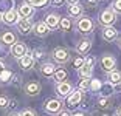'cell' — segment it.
<instances>
[{
    "mask_svg": "<svg viewBox=\"0 0 121 116\" xmlns=\"http://www.w3.org/2000/svg\"><path fill=\"white\" fill-rule=\"evenodd\" d=\"M117 20V14L112 9H104L99 16V23L104 26H112V23Z\"/></svg>",
    "mask_w": 121,
    "mask_h": 116,
    "instance_id": "1",
    "label": "cell"
},
{
    "mask_svg": "<svg viewBox=\"0 0 121 116\" xmlns=\"http://www.w3.org/2000/svg\"><path fill=\"white\" fill-rule=\"evenodd\" d=\"M51 56L57 63H67L70 60V54H68V51L65 48H54Z\"/></svg>",
    "mask_w": 121,
    "mask_h": 116,
    "instance_id": "2",
    "label": "cell"
},
{
    "mask_svg": "<svg viewBox=\"0 0 121 116\" xmlns=\"http://www.w3.org/2000/svg\"><path fill=\"white\" fill-rule=\"evenodd\" d=\"M11 54L14 57H17V59H20V57H23L25 54H28V50H26V46L23 45V43L16 42L14 45H11Z\"/></svg>",
    "mask_w": 121,
    "mask_h": 116,
    "instance_id": "3",
    "label": "cell"
},
{
    "mask_svg": "<svg viewBox=\"0 0 121 116\" xmlns=\"http://www.w3.org/2000/svg\"><path fill=\"white\" fill-rule=\"evenodd\" d=\"M78 29L81 33H86L87 34V33H90L93 29V22L89 17H81L78 20Z\"/></svg>",
    "mask_w": 121,
    "mask_h": 116,
    "instance_id": "4",
    "label": "cell"
},
{
    "mask_svg": "<svg viewBox=\"0 0 121 116\" xmlns=\"http://www.w3.org/2000/svg\"><path fill=\"white\" fill-rule=\"evenodd\" d=\"M115 65H117V60H115L112 56H103V59H101V67H103L104 71H107V73L113 71Z\"/></svg>",
    "mask_w": 121,
    "mask_h": 116,
    "instance_id": "5",
    "label": "cell"
},
{
    "mask_svg": "<svg viewBox=\"0 0 121 116\" xmlns=\"http://www.w3.org/2000/svg\"><path fill=\"white\" fill-rule=\"evenodd\" d=\"M81 99H82V91H81V90H75V91H71L70 95L67 96L68 107H76L79 102H81Z\"/></svg>",
    "mask_w": 121,
    "mask_h": 116,
    "instance_id": "6",
    "label": "cell"
},
{
    "mask_svg": "<svg viewBox=\"0 0 121 116\" xmlns=\"http://www.w3.org/2000/svg\"><path fill=\"white\" fill-rule=\"evenodd\" d=\"M2 19H3V22L6 25H14V23L19 22V14H17V11L9 9V11H6V12H3Z\"/></svg>",
    "mask_w": 121,
    "mask_h": 116,
    "instance_id": "7",
    "label": "cell"
},
{
    "mask_svg": "<svg viewBox=\"0 0 121 116\" xmlns=\"http://www.w3.org/2000/svg\"><path fill=\"white\" fill-rule=\"evenodd\" d=\"M60 108H62V104L57 99H50V101L45 102V110L48 113H59Z\"/></svg>",
    "mask_w": 121,
    "mask_h": 116,
    "instance_id": "8",
    "label": "cell"
},
{
    "mask_svg": "<svg viewBox=\"0 0 121 116\" xmlns=\"http://www.w3.org/2000/svg\"><path fill=\"white\" fill-rule=\"evenodd\" d=\"M56 93L59 96H62V98H65V96H68L71 93V85L68 82H59L56 85Z\"/></svg>",
    "mask_w": 121,
    "mask_h": 116,
    "instance_id": "9",
    "label": "cell"
},
{
    "mask_svg": "<svg viewBox=\"0 0 121 116\" xmlns=\"http://www.w3.org/2000/svg\"><path fill=\"white\" fill-rule=\"evenodd\" d=\"M17 25H19V31H20L22 34H28L33 28V23H31L30 19H19Z\"/></svg>",
    "mask_w": 121,
    "mask_h": 116,
    "instance_id": "10",
    "label": "cell"
},
{
    "mask_svg": "<svg viewBox=\"0 0 121 116\" xmlns=\"http://www.w3.org/2000/svg\"><path fill=\"white\" fill-rule=\"evenodd\" d=\"M118 36V31L113 28V26H104L103 29V37L106 39V40H109V42H112V40H115Z\"/></svg>",
    "mask_w": 121,
    "mask_h": 116,
    "instance_id": "11",
    "label": "cell"
},
{
    "mask_svg": "<svg viewBox=\"0 0 121 116\" xmlns=\"http://www.w3.org/2000/svg\"><path fill=\"white\" fill-rule=\"evenodd\" d=\"M33 63H34V59H33V56H30V54H25L23 57L19 59V65H20L22 70H30V68L33 67Z\"/></svg>",
    "mask_w": 121,
    "mask_h": 116,
    "instance_id": "12",
    "label": "cell"
},
{
    "mask_svg": "<svg viewBox=\"0 0 121 116\" xmlns=\"http://www.w3.org/2000/svg\"><path fill=\"white\" fill-rule=\"evenodd\" d=\"M25 93L28 96H36L40 93V85L37 82H30V84L25 85Z\"/></svg>",
    "mask_w": 121,
    "mask_h": 116,
    "instance_id": "13",
    "label": "cell"
},
{
    "mask_svg": "<svg viewBox=\"0 0 121 116\" xmlns=\"http://www.w3.org/2000/svg\"><path fill=\"white\" fill-rule=\"evenodd\" d=\"M17 14L22 16V19H28L30 16L33 14V6H31V5H28V3H22L20 6H19Z\"/></svg>",
    "mask_w": 121,
    "mask_h": 116,
    "instance_id": "14",
    "label": "cell"
},
{
    "mask_svg": "<svg viewBox=\"0 0 121 116\" xmlns=\"http://www.w3.org/2000/svg\"><path fill=\"white\" fill-rule=\"evenodd\" d=\"M59 23H60V20H59V17H57L56 14H48L47 16V19H45V25L48 26V29H54V28H57L59 26Z\"/></svg>",
    "mask_w": 121,
    "mask_h": 116,
    "instance_id": "15",
    "label": "cell"
},
{
    "mask_svg": "<svg viewBox=\"0 0 121 116\" xmlns=\"http://www.w3.org/2000/svg\"><path fill=\"white\" fill-rule=\"evenodd\" d=\"M107 81H109V84H110V85L121 84V71H117V70L110 71L109 76H107Z\"/></svg>",
    "mask_w": 121,
    "mask_h": 116,
    "instance_id": "16",
    "label": "cell"
},
{
    "mask_svg": "<svg viewBox=\"0 0 121 116\" xmlns=\"http://www.w3.org/2000/svg\"><path fill=\"white\" fill-rule=\"evenodd\" d=\"M54 71H56V68H54V65L50 63V62L42 63V67H40V73H42L43 76H53Z\"/></svg>",
    "mask_w": 121,
    "mask_h": 116,
    "instance_id": "17",
    "label": "cell"
},
{
    "mask_svg": "<svg viewBox=\"0 0 121 116\" xmlns=\"http://www.w3.org/2000/svg\"><path fill=\"white\" fill-rule=\"evenodd\" d=\"M34 33L37 36H47L50 31H48V26L45 25V22H39L34 25Z\"/></svg>",
    "mask_w": 121,
    "mask_h": 116,
    "instance_id": "18",
    "label": "cell"
},
{
    "mask_svg": "<svg viewBox=\"0 0 121 116\" xmlns=\"http://www.w3.org/2000/svg\"><path fill=\"white\" fill-rule=\"evenodd\" d=\"M68 12H70L71 17H79V16L82 14V5H79V3L70 5V8H68Z\"/></svg>",
    "mask_w": 121,
    "mask_h": 116,
    "instance_id": "19",
    "label": "cell"
},
{
    "mask_svg": "<svg viewBox=\"0 0 121 116\" xmlns=\"http://www.w3.org/2000/svg\"><path fill=\"white\" fill-rule=\"evenodd\" d=\"M90 46H92L90 40H82V42H79V45L76 46V50H78V53H79V54H86L87 51L90 50Z\"/></svg>",
    "mask_w": 121,
    "mask_h": 116,
    "instance_id": "20",
    "label": "cell"
},
{
    "mask_svg": "<svg viewBox=\"0 0 121 116\" xmlns=\"http://www.w3.org/2000/svg\"><path fill=\"white\" fill-rule=\"evenodd\" d=\"M92 71H93L92 67H89V65H82V67L79 68V76H81L82 79H89V77L92 76Z\"/></svg>",
    "mask_w": 121,
    "mask_h": 116,
    "instance_id": "21",
    "label": "cell"
},
{
    "mask_svg": "<svg viewBox=\"0 0 121 116\" xmlns=\"http://www.w3.org/2000/svg\"><path fill=\"white\" fill-rule=\"evenodd\" d=\"M2 42L6 43V45H14L16 43V36L13 34V33H5V34L2 36Z\"/></svg>",
    "mask_w": 121,
    "mask_h": 116,
    "instance_id": "22",
    "label": "cell"
},
{
    "mask_svg": "<svg viewBox=\"0 0 121 116\" xmlns=\"http://www.w3.org/2000/svg\"><path fill=\"white\" fill-rule=\"evenodd\" d=\"M53 77L56 79V81H60V82H64V79L67 77V71H65V70H62V68H59V70H56V71H54Z\"/></svg>",
    "mask_w": 121,
    "mask_h": 116,
    "instance_id": "23",
    "label": "cell"
},
{
    "mask_svg": "<svg viewBox=\"0 0 121 116\" xmlns=\"http://www.w3.org/2000/svg\"><path fill=\"white\" fill-rule=\"evenodd\" d=\"M98 107H99V108H107V107H110V99L109 98H99L98 99Z\"/></svg>",
    "mask_w": 121,
    "mask_h": 116,
    "instance_id": "24",
    "label": "cell"
},
{
    "mask_svg": "<svg viewBox=\"0 0 121 116\" xmlns=\"http://www.w3.org/2000/svg\"><path fill=\"white\" fill-rule=\"evenodd\" d=\"M45 56V51H43L42 48H36L34 51H33V59L37 60V59H42V57Z\"/></svg>",
    "mask_w": 121,
    "mask_h": 116,
    "instance_id": "25",
    "label": "cell"
},
{
    "mask_svg": "<svg viewBox=\"0 0 121 116\" xmlns=\"http://www.w3.org/2000/svg\"><path fill=\"white\" fill-rule=\"evenodd\" d=\"M59 25H60V28L64 29V31H67V29L71 26V20H70V19H62Z\"/></svg>",
    "mask_w": 121,
    "mask_h": 116,
    "instance_id": "26",
    "label": "cell"
},
{
    "mask_svg": "<svg viewBox=\"0 0 121 116\" xmlns=\"http://www.w3.org/2000/svg\"><path fill=\"white\" fill-rule=\"evenodd\" d=\"M112 11H113L115 14H117V12L121 14V0H115L113 3H112Z\"/></svg>",
    "mask_w": 121,
    "mask_h": 116,
    "instance_id": "27",
    "label": "cell"
},
{
    "mask_svg": "<svg viewBox=\"0 0 121 116\" xmlns=\"http://www.w3.org/2000/svg\"><path fill=\"white\" fill-rule=\"evenodd\" d=\"M8 104H9V99L6 96H0V108H6Z\"/></svg>",
    "mask_w": 121,
    "mask_h": 116,
    "instance_id": "28",
    "label": "cell"
},
{
    "mask_svg": "<svg viewBox=\"0 0 121 116\" xmlns=\"http://www.w3.org/2000/svg\"><path fill=\"white\" fill-rule=\"evenodd\" d=\"M90 88V85H89V81H87V79H82L81 82H79V90H89Z\"/></svg>",
    "mask_w": 121,
    "mask_h": 116,
    "instance_id": "29",
    "label": "cell"
},
{
    "mask_svg": "<svg viewBox=\"0 0 121 116\" xmlns=\"http://www.w3.org/2000/svg\"><path fill=\"white\" fill-rule=\"evenodd\" d=\"M9 77H11V73H9L8 70H5L3 73L0 74V81H2V82H6L8 79H9Z\"/></svg>",
    "mask_w": 121,
    "mask_h": 116,
    "instance_id": "30",
    "label": "cell"
},
{
    "mask_svg": "<svg viewBox=\"0 0 121 116\" xmlns=\"http://www.w3.org/2000/svg\"><path fill=\"white\" fill-rule=\"evenodd\" d=\"M33 6H42V5L47 3V0H28Z\"/></svg>",
    "mask_w": 121,
    "mask_h": 116,
    "instance_id": "31",
    "label": "cell"
},
{
    "mask_svg": "<svg viewBox=\"0 0 121 116\" xmlns=\"http://www.w3.org/2000/svg\"><path fill=\"white\" fill-rule=\"evenodd\" d=\"M84 65H89V67L93 68V65H95V59H93V57H90V56H87L86 59H84Z\"/></svg>",
    "mask_w": 121,
    "mask_h": 116,
    "instance_id": "32",
    "label": "cell"
},
{
    "mask_svg": "<svg viewBox=\"0 0 121 116\" xmlns=\"http://www.w3.org/2000/svg\"><path fill=\"white\" fill-rule=\"evenodd\" d=\"M84 5L89 6V8H93V6L98 5V0H84Z\"/></svg>",
    "mask_w": 121,
    "mask_h": 116,
    "instance_id": "33",
    "label": "cell"
},
{
    "mask_svg": "<svg viewBox=\"0 0 121 116\" xmlns=\"http://www.w3.org/2000/svg\"><path fill=\"white\" fill-rule=\"evenodd\" d=\"M64 3H65V0H51V5H53L54 8H60Z\"/></svg>",
    "mask_w": 121,
    "mask_h": 116,
    "instance_id": "34",
    "label": "cell"
},
{
    "mask_svg": "<svg viewBox=\"0 0 121 116\" xmlns=\"http://www.w3.org/2000/svg\"><path fill=\"white\" fill-rule=\"evenodd\" d=\"M19 116H37V115H36L33 110H23V112H22Z\"/></svg>",
    "mask_w": 121,
    "mask_h": 116,
    "instance_id": "35",
    "label": "cell"
},
{
    "mask_svg": "<svg viewBox=\"0 0 121 116\" xmlns=\"http://www.w3.org/2000/svg\"><path fill=\"white\" fill-rule=\"evenodd\" d=\"M82 65H84V59H82V57H78V59L75 60V67L79 70V68H81Z\"/></svg>",
    "mask_w": 121,
    "mask_h": 116,
    "instance_id": "36",
    "label": "cell"
},
{
    "mask_svg": "<svg viewBox=\"0 0 121 116\" xmlns=\"http://www.w3.org/2000/svg\"><path fill=\"white\" fill-rule=\"evenodd\" d=\"M16 104H17V102H16L14 99H11V101H9V104H8V107H11V108H14V107H16Z\"/></svg>",
    "mask_w": 121,
    "mask_h": 116,
    "instance_id": "37",
    "label": "cell"
},
{
    "mask_svg": "<svg viewBox=\"0 0 121 116\" xmlns=\"http://www.w3.org/2000/svg\"><path fill=\"white\" fill-rule=\"evenodd\" d=\"M3 71H5V63L2 62V60H0V74L3 73Z\"/></svg>",
    "mask_w": 121,
    "mask_h": 116,
    "instance_id": "38",
    "label": "cell"
},
{
    "mask_svg": "<svg viewBox=\"0 0 121 116\" xmlns=\"http://www.w3.org/2000/svg\"><path fill=\"white\" fill-rule=\"evenodd\" d=\"M13 84H14V85L19 84V77L17 76H13Z\"/></svg>",
    "mask_w": 121,
    "mask_h": 116,
    "instance_id": "39",
    "label": "cell"
},
{
    "mask_svg": "<svg viewBox=\"0 0 121 116\" xmlns=\"http://www.w3.org/2000/svg\"><path fill=\"white\" fill-rule=\"evenodd\" d=\"M57 116H70V113H68V112H59Z\"/></svg>",
    "mask_w": 121,
    "mask_h": 116,
    "instance_id": "40",
    "label": "cell"
},
{
    "mask_svg": "<svg viewBox=\"0 0 121 116\" xmlns=\"http://www.w3.org/2000/svg\"><path fill=\"white\" fill-rule=\"evenodd\" d=\"M67 2H68V3H70V5H73V3H76L78 0H67Z\"/></svg>",
    "mask_w": 121,
    "mask_h": 116,
    "instance_id": "41",
    "label": "cell"
},
{
    "mask_svg": "<svg viewBox=\"0 0 121 116\" xmlns=\"http://www.w3.org/2000/svg\"><path fill=\"white\" fill-rule=\"evenodd\" d=\"M117 115H118V116H121V107H120V108H118V112H117Z\"/></svg>",
    "mask_w": 121,
    "mask_h": 116,
    "instance_id": "42",
    "label": "cell"
},
{
    "mask_svg": "<svg viewBox=\"0 0 121 116\" xmlns=\"http://www.w3.org/2000/svg\"><path fill=\"white\" fill-rule=\"evenodd\" d=\"M73 116H84L82 113H76V115H73Z\"/></svg>",
    "mask_w": 121,
    "mask_h": 116,
    "instance_id": "43",
    "label": "cell"
},
{
    "mask_svg": "<svg viewBox=\"0 0 121 116\" xmlns=\"http://www.w3.org/2000/svg\"><path fill=\"white\" fill-rule=\"evenodd\" d=\"M118 46H120V48H121V39H120V40H118Z\"/></svg>",
    "mask_w": 121,
    "mask_h": 116,
    "instance_id": "44",
    "label": "cell"
},
{
    "mask_svg": "<svg viewBox=\"0 0 121 116\" xmlns=\"http://www.w3.org/2000/svg\"><path fill=\"white\" fill-rule=\"evenodd\" d=\"M11 116H19V115H11Z\"/></svg>",
    "mask_w": 121,
    "mask_h": 116,
    "instance_id": "45",
    "label": "cell"
},
{
    "mask_svg": "<svg viewBox=\"0 0 121 116\" xmlns=\"http://www.w3.org/2000/svg\"><path fill=\"white\" fill-rule=\"evenodd\" d=\"M0 19H2V16H0Z\"/></svg>",
    "mask_w": 121,
    "mask_h": 116,
    "instance_id": "46",
    "label": "cell"
}]
</instances>
